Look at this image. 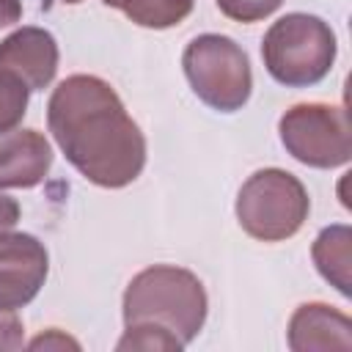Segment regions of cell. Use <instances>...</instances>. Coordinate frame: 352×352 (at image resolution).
I'll return each instance as SVG.
<instances>
[{
  "label": "cell",
  "instance_id": "1",
  "mask_svg": "<svg viewBox=\"0 0 352 352\" xmlns=\"http://www.w3.org/2000/svg\"><path fill=\"white\" fill-rule=\"evenodd\" d=\"M47 129L91 184L121 190L146 168V135L116 88L96 74H72L47 102Z\"/></svg>",
  "mask_w": 352,
  "mask_h": 352
},
{
  "label": "cell",
  "instance_id": "2",
  "mask_svg": "<svg viewBox=\"0 0 352 352\" xmlns=\"http://www.w3.org/2000/svg\"><path fill=\"white\" fill-rule=\"evenodd\" d=\"M209 297L201 278L176 264H154L132 275L121 297L124 324H157L170 330L184 346L206 324Z\"/></svg>",
  "mask_w": 352,
  "mask_h": 352
},
{
  "label": "cell",
  "instance_id": "3",
  "mask_svg": "<svg viewBox=\"0 0 352 352\" xmlns=\"http://www.w3.org/2000/svg\"><path fill=\"white\" fill-rule=\"evenodd\" d=\"M336 55V33L316 14L292 11L275 19L261 38L264 69L286 88H311L322 82L330 74Z\"/></svg>",
  "mask_w": 352,
  "mask_h": 352
},
{
  "label": "cell",
  "instance_id": "4",
  "mask_svg": "<svg viewBox=\"0 0 352 352\" xmlns=\"http://www.w3.org/2000/svg\"><path fill=\"white\" fill-rule=\"evenodd\" d=\"M234 212L248 236L258 242H283L305 226L311 198L294 173L283 168H261L242 182Z\"/></svg>",
  "mask_w": 352,
  "mask_h": 352
},
{
  "label": "cell",
  "instance_id": "5",
  "mask_svg": "<svg viewBox=\"0 0 352 352\" xmlns=\"http://www.w3.org/2000/svg\"><path fill=\"white\" fill-rule=\"evenodd\" d=\"M182 69L192 94L217 113H236L253 91L248 52L223 33H201L182 52Z\"/></svg>",
  "mask_w": 352,
  "mask_h": 352
},
{
  "label": "cell",
  "instance_id": "6",
  "mask_svg": "<svg viewBox=\"0 0 352 352\" xmlns=\"http://www.w3.org/2000/svg\"><path fill=\"white\" fill-rule=\"evenodd\" d=\"M278 138L283 148L308 168L330 170L352 160V129L341 104H292L278 121Z\"/></svg>",
  "mask_w": 352,
  "mask_h": 352
},
{
  "label": "cell",
  "instance_id": "7",
  "mask_svg": "<svg viewBox=\"0 0 352 352\" xmlns=\"http://www.w3.org/2000/svg\"><path fill=\"white\" fill-rule=\"evenodd\" d=\"M50 272L41 239L25 231H0V311H16L36 300Z\"/></svg>",
  "mask_w": 352,
  "mask_h": 352
},
{
  "label": "cell",
  "instance_id": "8",
  "mask_svg": "<svg viewBox=\"0 0 352 352\" xmlns=\"http://www.w3.org/2000/svg\"><path fill=\"white\" fill-rule=\"evenodd\" d=\"M60 50L50 30L22 25L0 41V69L14 74L28 91H44L58 74Z\"/></svg>",
  "mask_w": 352,
  "mask_h": 352
},
{
  "label": "cell",
  "instance_id": "9",
  "mask_svg": "<svg viewBox=\"0 0 352 352\" xmlns=\"http://www.w3.org/2000/svg\"><path fill=\"white\" fill-rule=\"evenodd\" d=\"M52 143L38 129L0 132V190H30L52 168Z\"/></svg>",
  "mask_w": 352,
  "mask_h": 352
},
{
  "label": "cell",
  "instance_id": "10",
  "mask_svg": "<svg viewBox=\"0 0 352 352\" xmlns=\"http://www.w3.org/2000/svg\"><path fill=\"white\" fill-rule=\"evenodd\" d=\"M286 341L292 352H349L352 319L327 302H302L289 319Z\"/></svg>",
  "mask_w": 352,
  "mask_h": 352
},
{
  "label": "cell",
  "instance_id": "11",
  "mask_svg": "<svg viewBox=\"0 0 352 352\" xmlns=\"http://www.w3.org/2000/svg\"><path fill=\"white\" fill-rule=\"evenodd\" d=\"M311 258L316 264V272L341 297H352V280H349V267H352V228L346 223L324 226L316 234L314 245H311Z\"/></svg>",
  "mask_w": 352,
  "mask_h": 352
},
{
  "label": "cell",
  "instance_id": "12",
  "mask_svg": "<svg viewBox=\"0 0 352 352\" xmlns=\"http://www.w3.org/2000/svg\"><path fill=\"white\" fill-rule=\"evenodd\" d=\"M107 8L121 11L129 22L148 30H168L192 14L195 0H102Z\"/></svg>",
  "mask_w": 352,
  "mask_h": 352
},
{
  "label": "cell",
  "instance_id": "13",
  "mask_svg": "<svg viewBox=\"0 0 352 352\" xmlns=\"http://www.w3.org/2000/svg\"><path fill=\"white\" fill-rule=\"evenodd\" d=\"M118 352H179L184 344L165 327L140 322V324H124L121 338L116 341Z\"/></svg>",
  "mask_w": 352,
  "mask_h": 352
},
{
  "label": "cell",
  "instance_id": "14",
  "mask_svg": "<svg viewBox=\"0 0 352 352\" xmlns=\"http://www.w3.org/2000/svg\"><path fill=\"white\" fill-rule=\"evenodd\" d=\"M30 91L8 72L0 69V132L19 126V121L28 113Z\"/></svg>",
  "mask_w": 352,
  "mask_h": 352
},
{
  "label": "cell",
  "instance_id": "15",
  "mask_svg": "<svg viewBox=\"0 0 352 352\" xmlns=\"http://www.w3.org/2000/svg\"><path fill=\"white\" fill-rule=\"evenodd\" d=\"M214 3H217L223 16H228L234 22H242V25L261 22L283 6V0H214Z\"/></svg>",
  "mask_w": 352,
  "mask_h": 352
},
{
  "label": "cell",
  "instance_id": "16",
  "mask_svg": "<svg viewBox=\"0 0 352 352\" xmlns=\"http://www.w3.org/2000/svg\"><path fill=\"white\" fill-rule=\"evenodd\" d=\"M25 346V324L16 311H0V352H16Z\"/></svg>",
  "mask_w": 352,
  "mask_h": 352
},
{
  "label": "cell",
  "instance_id": "17",
  "mask_svg": "<svg viewBox=\"0 0 352 352\" xmlns=\"http://www.w3.org/2000/svg\"><path fill=\"white\" fill-rule=\"evenodd\" d=\"M25 346L28 349H55V352H60V349H80V341L72 338V336H66L58 327H50L41 336H36L33 341H28Z\"/></svg>",
  "mask_w": 352,
  "mask_h": 352
},
{
  "label": "cell",
  "instance_id": "18",
  "mask_svg": "<svg viewBox=\"0 0 352 352\" xmlns=\"http://www.w3.org/2000/svg\"><path fill=\"white\" fill-rule=\"evenodd\" d=\"M19 204H16V198H11V195H6L3 190H0V231H8V228H14L16 226V220H19Z\"/></svg>",
  "mask_w": 352,
  "mask_h": 352
},
{
  "label": "cell",
  "instance_id": "19",
  "mask_svg": "<svg viewBox=\"0 0 352 352\" xmlns=\"http://www.w3.org/2000/svg\"><path fill=\"white\" fill-rule=\"evenodd\" d=\"M22 19V0H0V28L16 25Z\"/></svg>",
  "mask_w": 352,
  "mask_h": 352
},
{
  "label": "cell",
  "instance_id": "20",
  "mask_svg": "<svg viewBox=\"0 0 352 352\" xmlns=\"http://www.w3.org/2000/svg\"><path fill=\"white\" fill-rule=\"evenodd\" d=\"M63 3H69V6H80L82 0H63Z\"/></svg>",
  "mask_w": 352,
  "mask_h": 352
}]
</instances>
